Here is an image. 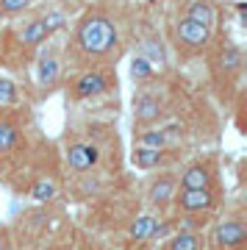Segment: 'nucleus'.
Returning a JSON list of instances; mask_svg holds the SVG:
<instances>
[{
	"label": "nucleus",
	"instance_id": "obj_18",
	"mask_svg": "<svg viewBox=\"0 0 247 250\" xmlns=\"http://www.w3.org/2000/svg\"><path fill=\"white\" fill-rule=\"evenodd\" d=\"M17 145V128L11 123H0V156L9 153Z\"/></svg>",
	"mask_w": 247,
	"mask_h": 250
},
{
	"label": "nucleus",
	"instance_id": "obj_2",
	"mask_svg": "<svg viewBox=\"0 0 247 250\" xmlns=\"http://www.w3.org/2000/svg\"><path fill=\"white\" fill-rule=\"evenodd\" d=\"M211 242L220 250H239L247 242V231L242 220H222L220 225H214Z\"/></svg>",
	"mask_w": 247,
	"mask_h": 250
},
{
	"label": "nucleus",
	"instance_id": "obj_9",
	"mask_svg": "<svg viewBox=\"0 0 247 250\" xmlns=\"http://www.w3.org/2000/svg\"><path fill=\"white\" fill-rule=\"evenodd\" d=\"M175 192H178V184L169 175H161V178H156L150 184V189H147V197H150V203H156V206H167L172 197H175Z\"/></svg>",
	"mask_w": 247,
	"mask_h": 250
},
{
	"label": "nucleus",
	"instance_id": "obj_4",
	"mask_svg": "<svg viewBox=\"0 0 247 250\" xmlns=\"http://www.w3.org/2000/svg\"><path fill=\"white\" fill-rule=\"evenodd\" d=\"M108 75L100 70H92V72H83L75 83H72V98L75 100H86V98H95L100 92L108 89Z\"/></svg>",
	"mask_w": 247,
	"mask_h": 250
},
{
	"label": "nucleus",
	"instance_id": "obj_6",
	"mask_svg": "<svg viewBox=\"0 0 247 250\" xmlns=\"http://www.w3.org/2000/svg\"><path fill=\"white\" fill-rule=\"evenodd\" d=\"M100 159V150H97L95 145H86V142H78V145H70V150H67V164H70V170L75 172H86L92 170Z\"/></svg>",
	"mask_w": 247,
	"mask_h": 250
},
{
	"label": "nucleus",
	"instance_id": "obj_14",
	"mask_svg": "<svg viewBox=\"0 0 247 250\" xmlns=\"http://www.w3.org/2000/svg\"><path fill=\"white\" fill-rule=\"evenodd\" d=\"M47 36H50V31L44 28V22H42V20H34L31 25H25V31H22L20 39H22L25 45H42Z\"/></svg>",
	"mask_w": 247,
	"mask_h": 250
},
{
	"label": "nucleus",
	"instance_id": "obj_13",
	"mask_svg": "<svg viewBox=\"0 0 247 250\" xmlns=\"http://www.w3.org/2000/svg\"><path fill=\"white\" fill-rule=\"evenodd\" d=\"M56 81H59V59L56 56H42L39 59V83L53 86Z\"/></svg>",
	"mask_w": 247,
	"mask_h": 250
},
{
	"label": "nucleus",
	"instance_id": "obj_21",
	"mask_svg": "<svg viewBox=\"0 0 247 250\" xmlns=\"http://www.w3.org/2000/svg\"><path fill=\"white\" fill-rule=\"evenodd\" d=\"M34 0H0V11L3 14H17V11L28 9Z\"/></svg>",
	"mask_w": 247,
	"mask_h": 250
},
{
	"label": "nucleus",
	"instance_id": "obj_23",
	"mask_svg": "<svg viewBox=\"0 0 247 250\" xmlns=\"http://www.w3.org/2000/svg\"><path fill=\"white\" fill-rule=\"evenodd\" d=\"M0 250H6V242H3V239H0Z\"/></svg>",
	"mask_w": 247,
	"mask_h": 250
},
{
	"label": "nucleus",
	"instance_id": "obj_11",
	"mask_svg": "<svg viewBox=\"0 0 247 250\" xmlns=\"http://www.w3.org/2000/svg\"><path fill=\"white\" fill-rule=\"evenodd\" d=\"M131 159H133V164H136L139 170H156L161 161H164V153H161V150H150V147H136Z\"/></svg>",
	"mask_w": 247,
	"mask_h": 250
},
{
	"label": "nucleus",
	"instance_id": "obj_16",
	"mask_svg": "<svg viewBox=\"0 0 247 250\" xmlns=\"http://www.w3.org/2000/svg\"><path fill=\"white\" fill-rule=\"evenodd\" d=\"M200 248V236L192 231H181L169 239V250H197Z\"/></svg>",
	"mask_w": 247,
	"mask_h": 250
},
{
	"label": "nucleus",
	"instance_id": "obj_12",
	"mask_svg": "<svg viewBox=\"0 0 247 250\" xmlns=\"http://www.w3.org/2000/svg\"><path fill=\"white\" fill-rule=\"evenodd\" d=\"M153 228H156V220L150 214H142L131 223V239L133 242H147L153 239Z\"/></svg>",
	"mask_w": 247,
	"mask_h": 250
},
{
	"label": "nucleus",
	"instance_id": "obj_15",
	"mask_svg": "<svg viewBox=\"0 0 247 250\" xmlns=\"http://www.w3.org/2000/svg\"><path fill=\"white\" fill-rule=\"evenodd\" d=\"M139 147H150V150H164V147H167V134H164V131H159V128L142 131V134H139Z\"/></svg>",
	"mask_w": 247,
	"mask_h": 250
},
{
	"label": "nucleus",
	"instance_id": "obj_8",
	"mask_svg": "<svg viewBox=\"0 0 247 250\" xmlns=\"http://www.w3.org/2000/svg\"><path fill=\"white\" fill-rule=\"evenodd\" d=\"M133 114H136V123H153L161 117V103L156 95H139L133 100Z\"/></svg>",
	"mask_w": 247,
	"mask_h": 250
},
{
	"label": "nucleus",
	"instance_id": "obj_5",
	"mask_svg": "<svg viewBox=\"0 0 247 250\" xmlns=\"http://www.w3.org/2000/svg\"><path fill=\"white\" fill-rule=\"evenodd\" d=\"M214 192L211 189H181V192H175V203L184 208V211H189V214H194V211H208L214 206Z\"/></svg>",
	"mask_w": 247,
	"mask_h": 250
},
{
	"label": "nucleus",
	"instance_id": "obj_24",
	"mask_svg": "<svg viewBox=\"0 0 247 250\" xmlns=\"http://www.w3.org/2000/svg\"><path fill=\"white\" fill-rule=\"evenodd\" d=\"M142 3H159V0H142Z\"/></svg>",
	"mask_w": 247,
	"mask_h": 250
},
{
	"label": "nucleus",
	"instance_id": "obj_20",
	"mask_svg": "<svg viewBox=\"0 0 247 250\" xmlns=\"http://www.w3.org/2000/svg\"><path fill=\"white\" fill-rule=\"evenodd\" d=\"M131 75H133V78H150V75H153L150 59H144V56L133 59V62H131Z\"/></svg>",
	"mask_w": 247,
	"mask_h": 250
},
{
	"label": "nucleus",
	"instance_id": "obj_17",
	"mask_svg": "<svg viewBox=\"0 0 247 250\" xmlns=\"http://www.w3.org/2000/svg\"><path fill=\"white\" fill-rule=\"evenodd\" d=\"M217 64H220L222 70H239V64H242V53H239V47L225 45V50L220 53Z\"/></svg>",
	"mask_w": 247,
	"mask_h": 250
},
{
	"label": "nucleus",
	"instance_id": "obj_3",
	"mask_svg": "<svg viewBox=\"0 0 247 250\" xmlns=\"http://www.w3.org/2000/svg\"><path fill=\"white\" fill-rule=\"evenodd\" d=\"M175 36H178V45L189 47V50H203L211 42V28H206L200 22H194V20L184 17V20H178Z\"/></svg>",
	"mask_w": 247,
	"mask_h": 250
},
{
	"label": "nucleus",
	"instance_id": "obj_22",
	"mask_svg": "<svg viewBox=\"0 0 247 250\" xmlns=\"http://www.w3.org/2000/svg\"><path fill=\"white\" fill-rule=\"evenodd\" d=\"M17 100V89L9 78H0V103H14Z\"/></svg>",
	"mask_w": 247,
	"mask_h": 250
},
{
	"label": "nucleus",
	"instance_id": "obj_19",
	"mask_svg": "<svg viewBox=\"0 0 247 250\" xmlns=\"http://www.w3.org/2000/svg\"><path fill=\"white\" fill-rule=\"evenodd\" d=\"M53 195H56V184L47 181V178H39L34 184V189H31V197H34V200H50Z\"/></svg>",
	"mask_w": 247,
	"mask_h": 250
},
{
	"label": "nucleus",
	"instance_id": "obj_7",
	"mask_svg": "<svg viewBox=\"0 0 247 250\" xmlns=\"http://www.w3.org/2000/svg\"><path fill=\"white\" fill-rule=\"evenodd\" d=\"M211 167H206V164H192V167H186V172L181 175V187L184 189H211Z\"/></svg>",
	"mask_w": 247,
	"mask_h": 250
},
{
	"label": "nucleus",
	"instance_id": "obj_10",
	"mask_svg": "<svg viewBox=\"0 0 247 250\" xmlns=\"http://www.w3.org/2000/svg\"><path fill=\"white\" fill-rule=\"evenodd\" d=\"M186 17L194 20V22H200V25L211 28V22L217 20V11L208 0H192L189 3V9H186Z\"/></svg>",
	"mask_w": 247,
	"mask_h": 250
},
{
	"label": "nucleus",
	"instance_id": "obj_1",
	"mask_svg": "<svg viewBox=\"0 0 247 250\" xmlns=\"http://www.w3.org/2000/svg\"><path fill=\"white\" fill-rule=\"evenodd\" d=\"M75 42L83 53L89 56H103L117 45V28L111 25V20L100 17V14H89L78 25Z\"/></svg>",
	"mask_w": 247,
	"mask_h": 250
}]
</instances>
